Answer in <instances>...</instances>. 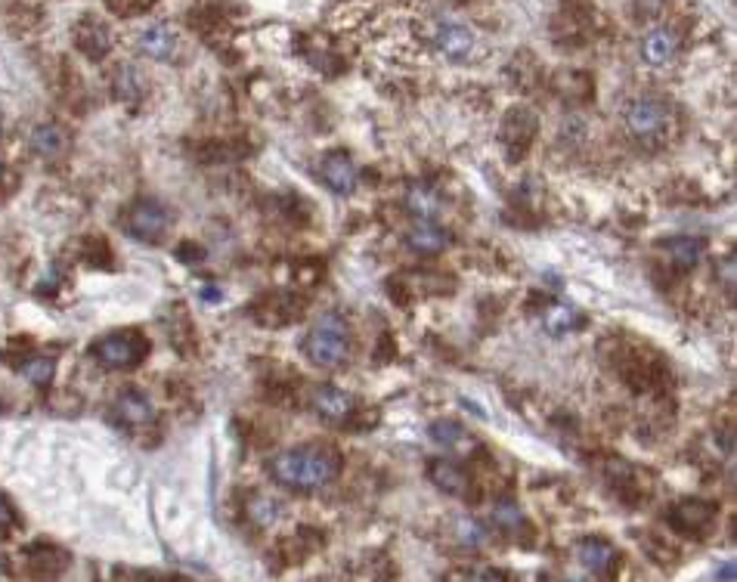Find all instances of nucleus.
<instances>
[{
	"mask_svg": "<svg viewBox=\"0 0 737 582\" xmlns=\"http://www.w3.org/2000/svg\"><path fill=\"white\" fill-rule=\"evenodd\" d=\"M341 452L329 443H304L285 449L270 462V474L288 490H323L341 474Z\"/></svg>",
	"mask_w": 737,
	"mask_h": 582,
	"instance_id": "f257e3e1",
	"label": "nucleus"
},
{
	"mask_svg": "<svg viewBox=\"0 0 737 582\" xmlns=\"http://www.w3.org/2000/svg\"><path fill=\"white\" fill-rule=\"evenodd\" d=\"M307 360L319 369H338L350 353V329L338 313L319 316L304 338Z\"/></svg>",
	"mask_w": 737,
	"mask_h": 582,
	"instance_id": "f03ea898",
	"label": "nucleus"
},
{
	"mask_svg": "<svg viewBox=\"0 0 737 582\" xmlns=\"http://www.w3.org/2000/svg\"><path fill=\"white\" fill-rule=\"evenodd\" d=\"M672 115L666 100H657V96H638L623 109V124L632 140H638L642 146H660L666 143L669 131H672Z\"/></svg>",
	"mask_w": 737,
	"mask_h": 582,
	"instance_id": "7ed1b4c3",
	"label": "nucleus"
},
{
	"mask_svg": "<svg viewBox=\"0 0 737 582\" xmlns=\"http://www.w3.org/2000/svg\"><path fill=\"white\" fill-rule=\"evenodd\" d=\"M146 353H149V341L134 329L112 332L93 344V357L106 369H134L146 360Z\"/></svg>",
	"mask_w": 737,
	"mask_h": 582,
	"instance_id": "20e7f679",
	"label": "nucleus"
},
{
	"mask_svg": "<svg viewBox=\"0 0 737 582\" xmlns=\"http://www.w3.org/2000/svg\"><path fill=\"white\" fill-rule=\"evenodd\" d=\"M168 226H171V211L155 199L134 202L121 220V230L137 242H158L168 233Z\"/></svg>",
	"mask_w": 737,
	"mask_h": 582,
	"instance_id": "39448f33",
	"label": "nucleus"
},
{
	"mask_svg": "<svg viewBox=\"0 0 737 582\" xmlns=\"http://www.w3.org/2000/svg\"><path fill=\"white\" fill-rule=\"evenodd\" d=\"M716 514L719 508L713 502H703V499H682L669 508V527L688 536V539H700L707 536L716 524Z\"/></svg>",
	"mask_w": 737,
	"mask_h": 582,
	"instance_id": "423d86ee",
	"label": "nucleus"
},
{
	"mask_svg": "<svg viewBox=\"0 0 737 582\" xmlns=\"http://www.w3.org/2000/svg\"><path fill=\"white\" fill-rule=\"evenodd\" d=\"M502 146L511 158H518L530 149L533 137H536V115L524 106H515L505 118H502Z\"/></svg>",
	"mask_w": 737,
	"mask_h": 582,
	"instance_id": "0eeeda50",
	"label": "nucleus"
},
{
	"mask_svg": "<svg viewBox=\"0 0 737 582\" xmlns=\"http://www.w3.org/2000/svg\"><path fill=\"white\" fill-rule=\"evenodd\" d=\"M354 406H357L354 397L344 394L341 387H335V384H319V387H313V394H310V409L319 418L332 422V425L347 422V418L354 415Z\"/></svg>",
	"mask_w": 737,
	"mask_h": 582,
	"instance_id": "6e6552de",
	"label": "nucleus"
},
{
	"mask_svg": "<svg viewBox=\"0 0 737 582\" xmlns=\"http://www.w3.org/2000/svg\"><path fill=\"white\" fill-rule=\"evenodd\" d=\"M319 177H323V183H326L332 192H338V196H350V192H354L357 183H360L357 165H354V161H350V155H344V152L326 155V158H323V165H319Z\"/></svg>",
	"mask_w": 737,
	"mask_h": 582,
	"instance_id": "1a4fd4ad",
	"label": "nucleus"
},
{
	"mask_svg": "<svg viewBox=\"0 0 737 582\" xmlns=\"http://www.w3.org/2000/svg\"><path fill=\"white\" fill-rule=\"evenodd\" d=\"M434 47L446 56V59H471L474 50H477V35L468 28V25H459V22H446L437 28L434 35Z\"/></svg>",
	"mask_w": 737,
	"mask_h": 582,
	"instance_id": "9d476101",
	"label": "nucleus"
},
{
	"mask_svg": "<svg viewBox=\"0 0 737 582\" xmlns=\"http://www.w3.org/2000/svg\"><path fill=\"white\" fill-rule=\"evenodd\" d=\"M75 44H78V50H81L87 59L100 62V59H106L109 50H112V31H109L103 22H96V19L84 16V19L78 22V28H75Z\"/></svg>",
	"mask_w": 737,
	"mask_h": 582,
	"instance_id": "9b49d317",
	"label": "nucleus"
},
{
	"mask_svg": "<svg viewBox=\"0 0 737 582\" xmlns=\"http://www.w3.org/2000/svg\"><path fill=\"white\" fill-rule=\"evenodd\" d=\"M428 480L434 483L437 490L450 493V496H468V487H471V477L462 465L450 462V459H434L428 465Z\"/></svg>",
	"mask_w": 737,
	"mask_h": 582,
	"instance_id": "f8f14e48",
	"label": "nucleus"
},
{
	"mask_svg": "<svg viewBox=\"0 0 737 582\" xmlns=\"http://www.w3.org/2000/svg\"><path fill=\"white\" fill-rule=\"evenodd\" d=\"M66 567H69V555L59 552L56 545H31L28 548V573L35 576V579L50 582V579H56Z\"/></svg>",
	"mask_w": 737,
	"mask_h": 582,
	"instance_id": "ddd939ff",
	"label": "nucleus"
},
{
	"mask_svg": "<svg viewBox=\"0 0 737 582\" xmlns=\"http://www.w3.org/2000/svg\"><path fill=\"white\" fill-rule=\"evenodd\" d=\"M576 558L595 576H611V570L617 567V548L604 539H583L576 548Z\"/></svg>",
	"mask_w": 737,
	"mask_h": 582,
	"instance_id": "4468645a",
	"label": "nucleus"
},
{
	"mask_svg": "<svg viewBox=\"0 0 737 582\" xmlns=\"http://www.w3.org/2000/svg\"><path fill=\"white\" fill-rule=\"evenodd\" d=\"M140 53L149 56V59H171L177 53V31L165 22H155L149 25L143 35H140Z\"/></svg>",
	"mask_w": 737,
	"mask_h": 582,
	"instance_id": "2eb2a0df",
	"label": "nucleus"
},
{
	"mask_svg": "<svg viewBox=\"0 0 737 582\" xmlns=\"http://www.w3.org/2000/svg\"><path fill=\"white\" fill-rule=\"evenodd\" d=\"M679 53V35L672 28H654L651 35L642 41V56L651 66H669Z\"/></svg>",
	"mask_w": 737,
	"mask_h": 582,
	"instance_id": "dca6fc26",
	"label": "nucleus"
},
{
	"mask_svg": "<svg viewBox=\"0 0 737 582\" xmlns=\"http://www.w3.org/2000/svg\"><path fill=\"white\" fill-rule=\"evenodd\" d=\"M28 143H31V152L47 158V161L59 158L62 152L69 149V137H66V131H62L59 124H38L35 131H31Z\"/></svg>",
	"mask_w": 737,
	"mask_h": 582,
	"instance_id": "f3484780",
	"label": "nucleus"
},
{
	"mask_svg": "<svg viewBox=\"0 0 737 582\" xmlns=\"http://www.w3.org/2000/svg\"><path fill=\"white\" fill-rule=\"evenodd\" d=\"M406 245L415 254H437V251H443L446 245H450V236H446V230H440L434 220H422V223H415L409 230Z\"/></svg>",
	"mask_w": 737,
	"mask_h": 582,
	"instance_id": "a211bd4d",
	"label": "nucleus"
},
{
	"mask_svg": "<svg viewBox=\"0 0 737 582\" xmlns=\"http://www.w3.org/2000/svg\"><path fill=\"white\" fill-rule=\"evenodd\" d=\"M115 415L127 425H149L155 418V406L146 394L140 391H124L118 400H115Z\"/></svg>",
	"mask_w": 737,
	"mask_h": 582,
	"instance_id": "6ab92c4d",
	"label": "nucleus"
},
{
	"mask_svg": "<svg viewBox=\"0 0 737 582\" xmlns=\"http://www.w3.org/2000/svg\"><path fill=\"white\" fill-rule=\"evenodd\" d=\"M428 434H431L434 443H440V446H446V449L468 452V449L474 446V437H471L459 422H453V418H440V422H434V425L428 428Z\"/></svg>",
	"mask_w": 737,
	"mask_h": 582,
	"instance_id": "aec40b11",
	"label": "nucleus"
},
{
	"mask_svg": "<svg viewBox=\"0 0 737 582\" xmlns=\"http://www.w3.org/2000/svg\"><path fill=\"white\" fill-rule=\"evenodd\" d=\"M406 208L419 220H434L437 211H440V199H437V192H431L428 186H409Z\"/></svg>",
	"mask_w": 737,
	"mask_h": 582,
	"instance_id": "412c9836",
	"label": "nucleus"
},
{
	"mask_svg": "<svg viewBox=\"0 0 737 582\" xmlns=\"http://www.w3.org/2000/svg\"><path fill=\"white\" fill-rule=\"evenodd\" d=\"M580 313H576L570 304H555L549 313H546V332L549 335H555V338H561V335H567V332H573V329H580Z\"/></svg>",
	"mask_w": 737,
	"mask_h": 582,
	"instance_id": "4be33fe9",
	"label": "nucleus"
},
{
	"mask_svg": "<svg viewBox=\"0 0 737 582\" xmlns=\"http://www.w3.org/2000/svg\"><path fill=\"white\" fill-rule=\"evenodd\" d=\"M112 87H115V93L121 96V100H137V96H143V90H146V84H143V78H140V72L134 66H118Z\"/></svg>",
	"mask_w": 737,
	"mask_h": 582,
	"instance_id": "5701e85b",
	"label": "nucleus"
},
{
	"mask_svg": "<svg viewBox=\"0 0 737 582\" xmlns=\"http://www.w3.org/2000/svg\"><path fill=\"white\" fill-rule=\"evenodd\" d=\"M493 524L502 530V533H518L524 527V511L515 505V502H499L493 508Z\"/></svg>",
	"mask_w": 737,
	"mask_h": 582,
	"instance_id": "b1692460",
	"label": "nucleus"
},
{
	"mask_svg": "<svg viewBox=\"0 0 737 582\" xmlns=\"http://www.w3.org/2000/svg\"><path fill=\"white\" fill-rule=\"evenodd\" d=\"M700 242L697 239H672L669 242V254H672V261L679 264V270H691L697 261H700Z\"/></svg>",
	"mask_w": 737,
	"mask_h": 582,
	"instance_id": "393cba45",
	"label": "nucleus"
},
{
	"mask_svg": "<svg viewBox=\"0 0 737 582\" xmlns=\"http://www.w3.org/2000/svg\"><path fill=\"white\" fill-rule=\"evenodd\" d=\"M53 372H56V363L50 357H31L22 363V375L38 387H47L53 381Z\"/></svg>",
	"mask_w": 737,
	"mask_h": 582,
	"instance_id": "a878e982",
	"label": "nucleus"
},
{
	"mask_svg": "<svg viewBox=\"0 0 737 582\" xmlns=\"http://www.w3.org/2000/svg\"><path fill=\"white\" fill-rule=\"evenodd\" d=\"M279 502H273V499H267V496H254L251 499V505H248V517L258 527H270L276 517H279Z\"/></svg>",
	"mask_w": 737,
	"mask_h": 582,
	"instance_id": "bb28decb",
	"label": "nucleus"
},
{
	"mask_svg": "<svg viewBox=\"0 0 737 582\" xmlns=\"http://www.w3.org/2000/svg\"><path fill=\"white\" fill-rule=\"evenodd\" d=\"M106 7L121 16V19H131V16H143L155 7V0H106Z\"/></svg>",
	"mask_w": 737,
	"mask_h": 582,
	"instance_id": "cd10ccee",
	"label": "nucleus"
},
{
	"mask_svg": "<svg viewBox=\"0 0 737 582\" xmlns=\"http://www.w3.org/2000/svg\"><path fill=\"white\" fill-rule=\"evenodd\" d=\"M505 576L496 570H459L456 576H450V582H502Z\"/></svg>",
	"mask_w": 737,
	"mask_h": 582,
	"instance_id": "c85d7f7f",
	"label": "nucleus"
},
{
	"mask_svg": "<svg viewBox=\"0 0 737 582\" xmlns=\"http://www.w3.org/2000/svg\"><path fill=\"white\" fill-rule=\"evenodd\" d=\"M16 524H19L16 508L10 505V499H7V496H0V533H10Z\"/></svg>",
	"mask_w": 737,
	"mask_h": 582,
	"instance_id": "c756f323",
	"label": "nucleus"
},
{
	"mask_svg": "<svg viewBox=\"0 0 737 582\" xmlns=\"http://www.w3.org/2000/svg\"><path fill=\"white\" fill-rule=\"evenodd\" d=\"M0 134H4V118H0Z\"/></svg>",
	"mask_w": 737,
	"mask_h": 582,
	"instance_id": "7c9ffc66",
	"label": "nucleus"
},
{
	"mask_svg": "<svg viewBox=\"0 0 737 582\" xmlns=\"http://www.w3.org/2000/svg\"><path fill=\"white\" fill-rule=\"evenodd\" d=\"M558 582H576V579H558Z\"/></svg>",
	"mask_w": 737,
	"mask_h": 582,
	"instance_id": "2f4dec72",
	"label": "nucleus"
},
{
	"mask_svg": "<svg viewBox=\"0 0 737 582\" xmlns=\"http://www.w3.org/2000/svg\"><path fill=\"white\" fill-rule=\"evenodd\" d=\"M0 177H4V165H0Z\"/></svg>",
	"mask_w": 737,
	"mask_h": 582,
	"instance_id": "473e14b6",
	"label": "nucleus"
}]
</instances>
